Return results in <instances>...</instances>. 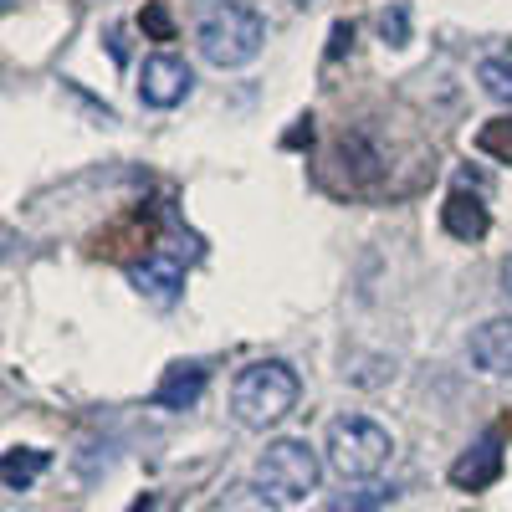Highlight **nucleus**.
I'll return each mask as SVG.
<instances>
[{"label":"nucleus","instance_id":"nucleus-1","mask_svg":"<svg viewBox=\"0 0 512 512\" xmlns=\"http://www.w3.org/2000/svg\"><path fill=\"white\" fill-rule=\"evenodd\" d=\"M297 395H303V384H297V369L287 359H256L231 379V415L246 431H267L297 410Z\"/></svg>","mask_w":512,"mask_h":512},{"label":"nucleus","instance_id":"nucleus-2","mask_svg":"<svg viewBox=\"0 0 512 512\" xmlns=\"http://www.w3.org/2000/svg\"><path fill=\"white\" fill-rule=\"evenodd\" d=\"M195 47L210 67H246L256 52L267 47V21L246 0H216L195 21Z\"/></svg>","mask_w":512,"mask_h":512},{"label":"nucleus","instance_id":"nucleus-3","mask_svg":"<svg viewBox=\"0 0 512 512\" xmlns=\"http://www.w3.org/2000/svg\"><path fill=\"white\" fill-rule=\"evenodd\" d=\"M318 477H323L318 451H313L308 441H297V436L272 441L262 456H256V466H251V487L262 492L272 507L303 502L308 492H318Z\"/></svg>","mask_w":512,"mask_h":512},{"label":"nucleus","instance_id":"nucleus-4","mask_svg":"<svg viewBox=\"0 0 512 512\" xmlns=\"http://www.w3.org/2000/svg\"><path fill=\"white\" fill-rule=\"evenodd\" d=\"M323 451H328V466H333L344 482H374L384 466H390L395 441H390V431H384L379 420H369V415H338V420L328 425Z\"/></svg>","mask_w":512,"mask_h":512},{"label":"nucleus","instance_id":"nucleus-5","mask_svg":"<svg viewBox=\"0 0 512 512\" xmlns=\"http://www.w3.org/2000/svg\"><path fill=\"white\" fill-rule=\"evenodd\" d=\"M190 88H195V72H190V62L175 57V52H154V57L139 67V98H144L149 108H180V103L190 98Z\"/></svg>","mask_w":512,"mask_h":512},{"label":"nucleus","instance_id":"nucleus-6","mask_svg":"<svg viewBox=\"0 0 512 512\" xmlns=\"http://www.w3.org/2000/svg\"><path fill=\"white\" fill-rule=\"evenodd\" d=\"M128 277H134V287H139L144 297H154V303H169V297H180V287H185V262H180L169 246H154V251H144V262L128 267Z\"/></svg>","mask_w":512,"mask_h":512},{"label":"nucleus","instance_id":"nucleus-7","mask_svg":"<svg viewBox=\"0 0 512 512\" xmlns=\"http://www.w3.org/2000/svg\"><path fill=\"white\" fill-rule=\"evenodd\" d=\"M502 477V441L497 436H482L477 446H466L456 461H451V482L461 492H482Z\"/></svg>","mask_w":512,"mask_h":512},{"label":"nucleus","instance_id":"nucleus-8","mask_svg":"<svg viewBox=\"0 0 512 512\" xmlns=\"http://www.w3.org/2000/svg\"><path fill=\"white\" fill-rule=\"evenodd\" d=\"M441 226H446V236H456V241H482V236L492 231V216H487V205H482L477 190L456 185V190L446 195V205H441Z\"/></svg>","mask_w":512,"mask_h":512},{"label":"nucleus","instance_id":"nucleus-9","mask_svg":"<svg viewBox=\"0 0 512 512\" xmlns=\"http://www.w3.org/2000/svg\"><path fill=\"white\" fill-rule=\"evenodd\" d=\"M205 379H210L205 364H169L164 379H159V390H154V405L159 410H190L205 395Z\"/></svg>","mask_w":512,"mask_h":512},{"label":"nucleus","instance_id":"nucleus-10","mask_svg":"<svg viewBox=\"0 0 512 512\" xmlns=\"http://www.w3.org/2000/svg\"><path fill=\"white\" fill-rule=\"evenodd\" d=\"M472 364L482 374H512V318H492L472 333Z\"/></svg>","mask_w":512,"mask_h":512},{"label":"nucleus","instance_id":"nucleus-11","mask_svg":"<svg viewBox=\"0 0 512 512\" xmlns=\"http://www.w3.org/2000/svg\"><path fill=\"white\" fill-rule=\"evenodd\" d=\"M52 466L47 451H36V446H11L6 461H0V477H6V492H26L41 472Z\"/></svg>","mask_w":512,"mask_h":512},{"label":"nucleus","instance_id":"nucleus-12","mask_svg":"<svg viewBox=\"0 0 512 512\" xmlns=\"http://www.w3.org/2000/svg\"><path fill=\"white\" fill-rule=\"evenodd\" d=\"M384 502H390V487H384V482H359V487L338 492L328 502V512H379Z\"/></svg>","mask_w":512,"mask_h":512},{"label":"nucleus","instance_id":"nucleus-13","mask_svg":"<svg viewBox=\"0 0 512 512\" xmlns=\"http://www.w3.org/2000/svg\"><path fill=\"white\" fill-rule=\"evenodd\" d=\"M477 82L487 88V98H497V103L512 108V57H487L477 67Z\"/></svg>","mask_w":512,"mask_h":512},{"label":"nucleus","instance_id":"nucleus-14","mask_svg":"<svg viewBox=\"0 0 512 512\" xmlns=\"http://www.w3.org/2000/svg\"><path fill=\"white\" fill-rule=\"evenodd\" d=\"M477 149L492 154V159H502V164H512V118L482 123V128H477Z\"/></svg>","mask_w":512,"mask_h":512},{"label":"nucleus","instance_id":"nucleus-15","mask_svg":"<svg viewBox=\"0 0 512 512\" xmlns=\"http://www.w3.org/2000/svg\"><path fill=\"white\" fill-rule=\"evenodd\" d=\"M210 512H272V502L262 497V492H256V487H231L216 507H210Z\"/></svg>","mask_w":512,"mask_h":512},{"label":"nucleus","instance_id":"nucleus-16","mask_svg":"<svg viewBox=\"0 0 512 512\" xmlns=\"http://www.w3.org/2000/svg\"><path fill=\"white\" fill-rule=\"evenodd\" d=\"M139 26H144L154 41H175V16H169V6H164V0H149V6H144V16H139Z\"/></svg>","mask_w":512,"mask_h":512},{"label":"nucleus","instance_id":"nucleus-17","mask_svg":"<svg viewBox=\"0 0 512 512\" xmlns=\"http://www.w3.org/2000/svg\"><path fill=\"white\" fill-rule=\"evenodd\" d=\"M379 31H384V41H390V47H405V31H410V16H405V6L384 11V16H379Z\"/></svg>","mask_w":512,"mask_h":512},{"label":"nucleus","instance_id":"nucleus-18","mask_svg":"<svg viewBox=\"0 0 512 512\" xmlns=\"http://www.w3.org/2000/svg\"><path fill=\"white\" fill-rule=\"evenodd\" d=\"M497 277H502V292L512 297V256H507V262H502V272H497Z\"/></svg>","mask_w":512,"mask_h":512},{"label":"nucleus","instance_id":"nucleus-19","mask_svg":"<svg viewBox=\"0 0 512 512\" xmlns=\"http://www.w3.org/2000/svg\"><path fill=\"white\" fill-rule=\"evenodd\" d=\"M149 507H154V497H139V502H134V507H128V512H149Z\"/></svg>","mask_w":512,"mask_h":512}]
</instances>
